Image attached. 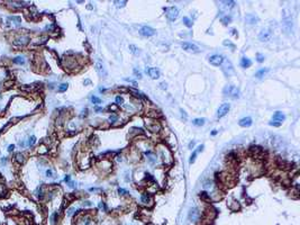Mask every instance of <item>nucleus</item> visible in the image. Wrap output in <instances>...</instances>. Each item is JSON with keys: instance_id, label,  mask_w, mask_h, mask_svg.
<instances>
[{"instance_id": "f257e3e1", "label": "nucleus", "mask_w": 300, "mask_h": 225, "mask_svg": "<svg viewBox=\"0 0 300 225\" xmlns=\"http://www.w3.org/2000/svg\"><path fill=\"white\" fill-rule=\"evenodd\" d=\"M224 95L226 96V97H229L232 99H237L240 98V89L235 87V86H226L225 88H224Z\"/></svg>"}, {"instance_id": "f03ea898", "label": "nucleus", "mask_w": 300, "mask_h": 225, "mask_svg": "<svg viewBox=\"0 0 300 225\" xmlns=\"http://www.w3.org/2000/svg\"><path fill=\"white\" fill-rule=\"evenodd\" d=\"M164 11H165L167 19L171 22H174L179 17V9L176 7H166V8H164Z\"/></svg>"}, {"instance_id": "7ed1b4c3", "label": "nucleus", "mask_w": 300, "mask_h": 225, "mask_svg": "<svg viewBox=\"0 0 300 225\" xmlns=\"http://www.w3.org/2000/svg\"><path fill=\"white\" fill-rule=\"evenodd\" d=\"M182 48L187 52H190V53H199L200 52V48H199L196 44H192V43H189V42H185L182 43Z\"/></svg>"}, {"instance_id": "20e7f679", "label": "nucleus", "mask_w": 300, "mask_h": 225, "mask_svg": "<svg viewBox=\"0 0 300 225\" xmlns=\"http://www.w3.org/2000/svg\"><path fill=\"white\" fill-rule=\"evenodd\" d=\"M146 127L148 128V131H151L152 133H157L161 130V124L155 119H152L151 122L146 123Z\"/></svg>"}, {"instance_id": "39448f33", "label": "nucleus", "mask_w": 300, "mask_h": 225, "mask_svg": "<svg viewBox=\"0 0 300 225\" xmlns=\"http://www.w3.org/2000/svg\"><path fill=\"white\" fill-rule=\"evenodd\" d=\"M229 108H231V105H229V104H227V103L220 105L219 108H218V110H217V117L222 118V117H224V116H226L227 113L229 112Z\"/></svg>"}, {"instance_id": "423d86ee", "label": "nucleus", "mask_w": 300, "mask_h": 225, "mask_svg": "<svg viewBox=\"0 0 300 225\" xmlns=\"http://www.w3.org/2000/svg\"><path fill=\"white\" fill-rule=\"evenodd\" d=\"M209 62H210V64H212V66H219L223 64L224 57L222 55H219V54H215V55H211L209 57Z\"/></svg>"}, {"instance_id": "0eeeda50", "label": "nucleus", "mask_w": 300, "mask_h": 225, "mask_svg": "<svg viewBox=\"0 0 300 225\" xmlns=\"http://www.w3.org/2000/svg\"><path fill=\"white\" fill-rule=\"evenodd\" d=\"M272 35L273 34L270 29H263V31L259 34V38H260V41H262V42H269V41L272 38Z\"/></svg>"}, {"instance_id": "6e6552de", "label": "nucleus", "mask_w": 300, "mask_h": 225, "mask_svg": "<svg viewBox=\"0 0 300 225\" xmlns=\"http://www.w3.org/2000/svg\"><path fill=\"white\" fill-rule=\"evenodd\" d=\"M139 34L142 36H145V37H150V36H153L155 34V31L150 26H143L139 29Z\"/></svg>"}, {"instance_id": "1a4fd4ad", "label": "nucleus", "mask_w": 300, "mask_h": 225, "mask_svg": "<svg viewBox=\"0 0 300 225\" xmlns=\"http://www.w3.org/2000/svg\"><path fill=\"white\" fill-rule=\"evenodd\" d=\"M141 202L143 203L144 205H146V206H147V205L148 206H152L153 198L148 192H144V194H142V196H141Z\"/></svg>"}, {"instance_id": "9d476101", "label": "nucleus", "mask_w": 300, "mask_h": 225, "mask_svg": "<svg viewBox=\"0 0 300 225\" xmlns=\"http://www.w3.org/2000/svg\"><path fill=\"white\" fill-rule=\"evenodd\" d=\"M146 73H147V75L154 80L159 79V78H160V75H161L160 70L156 69V68H146Z\"/></svg>"}, {"instance_id": "9b49d317", "label": "nucleus", "mask_w": 300, "mask_h": 225, "mask_svg": "<svg viewBox=\"0 0 300 225\" xmlns=\"http://www.w3.org/2000/svg\"><path fill=\"white\" fill-rule=\"evenodd\" d=\"M96 71L98 72V75L100 77H107V70L105 66L102 64V62L97 61L96 62Z\"/></svg>"}, {"instance_id": "f8f14e48", "label": "nucleus", "mask_w": 300, "mask_h": 225, "mask_svg": "<svg viewBox=\"0 0 300 225\" xmlns=\"http://www.w3.org/2000/svg\"><path fill=\"white\" fill-rule=\"evenodd\" d=\"M200 217V212L198 211V208H191L189 212V221L191 222H196V221H198V218Z\"/></svg>"}, {"instance_id": "ddd939ff", "label": "nucleus", "mask_w": 300, "mask_h": 225, "mask_svg": "<svg viewBox=\"0 0 300 225\" xmlns=\"http://www.w3.org/2000/svg\"><path fill=\"white\" fill-rule=\"evenodd\" d=\"M245 20H246V23L249 24V25H255V24L259 23V18L255 16V15H252V14H247L245 16Z\"/></svg>"}, {"instance_id": "4468645a", "label": "nucleus", "mask_w": 300, "mask_h": 225, "mask_svg": "<svg viewBox=\"0 0 300 225\" xmlns=\"http://www.w3.org/2000/svg\"><path fill=\"white\" fill-rule=\"evenodd\" d=\"M252 123L253 122H252V118L251 117H244L238 122V124H240V126H242V127H249L252 125Z\"/></svg>"}, {"instance_id": "2eb2a0df", "label": "nucleus", "mask_w": 300, "mask_h": 225, "mask_svg": "<svg viewBox=\"0 0 300 225\" xmlns=\"http://www.w3.org/2000/svg\"><path fill=\"white\" fill-rule=\"evenodd\" d=\"M286 119V116H284V114H282L281 112H275L274 113V115H273V121H275V122H279V123H282L283 121Z\"/></svg>"}, {"instance_id": "dca6fc26", "label": "nucleus", "mask_w": 300, "mask_h": 225, "mask_svg": "<svg viewBox=\"0 0 300 225\" xmlns=\"http://www.w3.org/2000/svg\"><path fill=\"white\" fill-rule=\"evenodd\" d=\"M233 71H234V69H233L232 63L227 61L226 63H225V66H224V72H225L227 75H231L232 73H233Z\"/></svg>"}, {"instance_id": "f3484780", "label": "nucleus", "mask_w": 300, "mask_h": 225, "mask_svg": "<svg viewBox=\"0 0 300 225\" xmlns=\"http://www.w3.org/2000/svg\"><path fill=\"white\" fill-rule=\"evenodd\" d=\"M240 66H242V68H244V69L249 68V66H252V61L244 56V57H242V60H240Z\"/></svg>"}, {"instance_id": "a211bd4d", "label": "nucleus", "mask_w": 300, "mask_h": 225, "mask_svg": "<svg viewBox=\"0 0 300 225\" xmlns=\"http://www.w3.org/2000/svg\"><path fill=\"white\" fill-rule=\"evenodd\" d=\"M199 196H200V198H201L202 200H205V202H207V203H209L210 200H211L210 195H209L207 191H201L200 194H199Z\"/></svg>"}, {"instance_id": "6ab92c4d", "label": "nucleus", "mask_w": 300, "mask_h": 225, "mask_svg": "<svg viewBox=\"0 0 300 225\" xmlns=\"http://www.w3.org/2000/svg\"><path fill=\"white\" fill-rule=\"evenodd\" d=\"M205 122H206L205 118H196L192 121V124L194 126H202V125H205Z\"/></svg>"}, {"instance_id": "aec40b11", "label": "nucleus", "mask_w": 300, "mask_h": 225, "mask_svg": "<svg viewBox=\"0 0 300 225\" xmlns=\"http://www.w3.org/2000/svg\"><path fill=\"white\" fill-rule=\"evenodd\" d=\"M130 51L132 52V53H133L134 55H138L139 53H141V52H139L138 47L135 46V45H133V44H130Z\"/></svg>"}, {"instance_id": "412c9836", "label": "nucleus", "mask_w": 300, "mask_h": 225, "mask_svg": "<svg viewBox=\"0 0 300 225\" xmlns=\"http://www.w3.org/2000/svg\"><path fill=\"white\" fill-rule=\"evenodd\" d=\"M268 71H269V69H261V70H259L256 73H255V77H256V78H262Z\"/></svg>"}, {"instance_id": "4be33fe9", "label": "nucleus", "mask_w": 300, "mask_h": 225, "mask_svg": "<svg viewBox=\"0 0 300 225\" xmlns=\"http://www.w3.org/2000/svg\"><path fill=\"white\" fill-rule=\"evenodd\" d=\"M114 4L116 5L117 8H123V7H125V5L127 4V1H126V0H121V1H117V0H116V1H114Z\"/></svg>"}, {"instance_id": "5701e85b", "label": "nucleus", "mask_w": 300, "mask_h": 225, "mask_svg": "<svg viewBox=\"0 0 300 225\" xmlns=\"http://www.w3.org/2000/svg\"><path fill=\"white\" fill-rule=\"evenodd\" d=\"M182 22L185 23V25L187 26V27H192V20L190 18H188V17H183V19H182Z\"/></svg>"}, {"instance_id": "b1692460", "label": "nucleus", "mask_w": 300, "mask_h": 225, "mask_svg": "<svg viewBox=\"0 0 300 225\" xmlns=\"http://www.w3.org/2000/svg\"><path fill=\"white\" fill-rule=\"evenodd\" d=\"M233 203H234V205H229V208H231L232 211H234V212L238 211V209H240V204H238V202H236V200H233Z\"/></svg>"}, {"instance_id": "393cba45", "label": "nucleus", "mask_w": 300, "mask_h": 225, "mask_svg": "<svg viewBox=\"0 0 300 225\" xmlns=\"http://www.w3.org/2000/svg\"><path fill=\"white\" fill-rule=\"evenodd\" d=\"M231 22H232V17L231 16H228V15H227V16H224L222 18V23L224 24V25H228Z\"/></svg>"}, {"instance_id": "a878e982", "label": "nucleus", "mask_w": 300, "mask_h": 225, "mask_svg": "<svg viewBox=\"0 0 300 225\" xmlns=\"http://www.w3.org/2000/svg\"><path fill=\"white\" fill-rule=\"evenodd\" d=\"M57 218H59V214H57V213H54V214L51 216V224L55 225L56 223H57Z\"/></svg>"}, {"instance_id": "bb28decb", "label": "nucleus", "mask_w": 300, "mask_h": 225, "mask_svg": "<svg viewBox=\"0 0 300 225\" xmlns=\"http://www.w3.org/2000/svg\"><path fill=\"white\" fill-rule=\"evenodd\" d=\"M223 4H225V8H228V9L233 8L234 5H235L234 1H223Z\"/></svg>"}, {"instance_id": "cd10ccee", "label": "nucleus", "mask_w": 300, "mask_h": 225, "mask_svg": "<svg viewBox=\"0 0 300 225\" xmlns=\"http://www.w3.org/2000/svg\"><path fill=\"white\" fill-rule=\"evenodd\" d=\"M115 101H116V105H118V106H121V105L124 104V99H123V97H120V96H117V97H116V99H115Z\"/></svg>"}, {"instance_id": "c85d7f7f", "label": "nucleus", "mask_w": 300, "mask_h": 225, "mask_svg": "<svg viewBox=\"0 0 300 225\" xmlns=\"http://www.w3.org/2000/svg\"><path fill=\"white\" fill-rule=\"evenodd\" d=\"M91 221L92 220H91V217H90V216H84V217H83V224L84 225H90L91 224Z\"/></svg>"}, {"instance_id": "c756f323", "label": "nucleus", "mask_w": 300, "mask_h": 225, "mask_svg": "<svg viewBox=\"0 0 300 225\" xmlns=\"http://www.w3.org/2000/svg\"><path fill=\"white\" fill-rule=\"evenodd\" d=\"M14 62L15 63H19V64H24V63H25V60H24V57H22V56H18V57L15 59Z\"/></svg>"}, {"instance_id": "7c9ffc66", "label": "nucleus", "mask_w": 300, "mask_h": 225, "mask_svg": "<svg viewBox=\"0 0 300 225\" xmlns=\"http://www.w3.org/2000/svg\"><path fill=\"white\" fill-rule=\"evenodd\" d=\"M66 89H68V83L60 84V87H59V91H60V92H63V91H65Z\"/></svg>"}, {"instance_id": "2f4dec72", "label": "nucleus", "mask_w": 300, "mask_h": 225, "mask_svg": "<svg viewBox=\"0 0 300 225\" xmlns=\"http://www.w3.org/2000/svg\"><path fill=\"white\" fill-rule=\"evenodd\" d=\"M197 154H198V152H197V151H194V153L191 154V156H190V160H189L190 163H194V160H196V156H197Z\"/></svg>"}, {"instance_id": "473e14b6", "label": "nucleus", "mask_w": 300, "mask_h": 225, "mask_svg": "<svg viewBox=\"0 0 300 225\" xmlns=\"http://www.w3.org/2000/svg\"><path fill=\"white\" fill-rule=\"evenodd\" d=\"M35 142H36V137H35V136H31V137H29V141H28V145L29 146L34 145Z\"/></svg>"}, {"instance_id": "72a5a7b5", "label": "nucleus", "mask_w": 300, "mask_h": 225, "mask_svg": "<svg viewBox=\"0 0 300 225\" xmlns=\"http://www.w3.org/2000/svg\"><path fill=\"white\" fill-rule=\"evenodd\" d=\"M91 101H92L93 104H100V103H101V99L98 98V97H95V96H92V97H91Z\"/></svg>"}, {"instance_id": "f704fd0d", "label": "nucleus", "mask_w": 300, "mask_h": 225, "mask_svg": "<svg viewBox=\"0 0 300 225\" xmlns=\"http://www.w3.org/2000/svg\"><path fill=\"white\" fill-rule=\"evenodd\" d=\"M256 57H258V62H260V63L264 61V55L263 54H261V53H258V54H256Z\"/></svg>"}, {"instance_id": "c9c22d12", "label": "nucleus", "mask_w": 300, "mask_h": 225, "mask_svg": "<svg viewBox=\"0 0 300 225\" xmlns=\"http://www.w3.org/2000/svg\"><path fill=\"white\" fill-rule=\"evenodd\" d=\"M224 45H225V46H229V47H232V48H235V45H234L233 43L229 42V41H227V39L226 41H224Z\"/></svg>"}, {"instance_id": "e433bc0d", "label": "nucleus", "mask_w": 300, "mask_h": 225, "mask_svg": "<svg viewBox=\"0 0 300 225\" xmlns=\"http://www.w3.org/2000/svg\"><path fill=\"white\" fill-rule=\"evenodd\" d=\"M134 75H136V78H138V79H142V72L138 71L137 69H134Z\"/></svg>"}, {"instance_id": "4c0bfd02", "label": "nucleus", "mask_w": 300, "mask_h": 225, "mask_svg": "<svg viewBox=\"0 0 300 225\" xmlns=\"http://www.w3.org/2000/svg\"><path fill=\"white\" fill-rule=\"evenodd\" d=\"M16 159H17V161H19L20 163H23L24 162V156H23V154H20V153L16 154Z\"/></svg>"}, {"instance_id": "58836bf2", "label": "nucleus", "mask_w": 300, "mask_h": 225, "mask_svg": "<svg viewBox=\"0 0 300 225\" xmlns=\"http://www.w3.org/2000/svg\"><path fill=\"white\" fill-rule=\"evenodd\" d=\"M118 194L121 195V196H125V195H127V194H128V191H127V190H125V189H123V188H119V189H118Z\"/></svg>"}, {"instance_id": "ea45409f", "label": "nucleus", "mask_w": 300, "mask_h": 225, "mask_svg": "<svg viewBox=\"0 0 300 225\" xmlns=\"http://www.w3.org/2000/svg\"><path fill=\"white\" fill-rule=\"evenodd\" d=\"M271 126H275V127H279V126H281V124L282 123H279V122H275V121H272V122H270L269 123Z\"/></svg>"}, {"instance_id": "a19ab883", "label": "nucleus", "mask_w": 300, "mask_h": 225, "mask_svg": "<svg viewBox=\"0 0 300 225\" xmlns=\"http://www.w3.org/2000/svg\"><path fill=\"white\" fill-rule=\"evenodd\" d=\"M117 119H118V116H117V115H111L110 117H109V122H110V123H115Z\"/></svg>"}, {"instance_id": "79ce46f5", "label": "nucleus", "mask_w": 300, "mask_h": 225, "mask_svg": "<svg viewBox=\"0 0 300 225\" xmlns=\"http://www.w3.org/2000/svg\"><path fill=\"white\" fill-rule=\"evenodd\" d=\"M46 176L47 177H53V171H52L51 169H48L46 171Z\"/></svg>"}, {"instance_id": "37998d69", "label": "nucleus", "mask_w": 300, "mask_h": 225, "mask_svg": "<svg viewBox=\"0 0 300 225\" xmlns=\"http://www.w3.org/2000/svg\"><path fill=\"white\" fill-rule=\"evenodd\" d=\"M125 80H126V81H128V82H130V83H133V84H134V86H137V83H136V81H134V80L127 79V78H125Z\"/></svg>"}, {"instance_id": "c03bdc74", "label": "nucleus", "mask_w": 300, "mask_h": 225, "mask_svg": "<svg viewBox=\"0 0 300 225\" xmlns=\"http://www.w3.org/2000/svg\"><path fill=\"white\" fill-rule=\"evenodd\" d=\"M99 207H100V208H103V209H105V211H106V209H107L106 205H105V204H103V203H100V204H99Z\"/></svg>"}, {"instance_id": "a18cd8bd", "label": "nucleus", "mask_w": 300, "mask_h": 225, "mask_svg": "<svg viewBox=\"0 0 300 225\" xmlns=\"http://www.w3.org/2000/svg\"><path fill=\"white\" fill-rule=\"evenodd\" d=\"M160 86H161L162 89H166V83H165V82H162V83L160 84Z\"/></svg>"}, {"instance_id": "49530a36", "label": "nucleus", "mask_w": 300, "mask_h": 225, "mask_svg": "<svg viewBox=\"0 0 300 225\" xmlns=\"http://www.w3.org/2000/svg\"><path fill=\"white\" fill-rule=\"evenodd\" d=\"M194 146V141H192V142H190V143H189V148H190V149H192Z\"/></svg>"}, {"instance_id": "de8ad7c7", "label": "nucleus", "mask_w": 300, "mask_h": 225, "mask_svg": "<svg viewBox=\"0 0 300 225\" xmlns=\"http://www.w3.org/2000/svg\"><path fill=\"white\" fill-rule=\"evenodd\" d=\"M90 191H100V189H97V188H90Z\"/></svg>"}, {"instance_id": "09e8293b", "label": "nucleus", "mask_w": 300, "mask_h": 225, "mask_svg": "<svg viewBox=\"0 0 300 225\" xmlns=\"http://www.w3.org/2000/svg\"><path fill=\"white\" fill-rule=\"evenodd\" d=\"M14 148H15V145H10L9 148H8V151H9V152H11V151L14 150Z\"/></svg>"}, {"instance_id": "8fccbe9b", "label": "nucleus", "mask_w": 300, "mask_h": 225, "mask_svg": "<svg viewBox=\"0 0 300 225\" xmlns=\"http://www.w3.org/2000/svg\"><path fill=\"white\" fill-rule=\"evenodd\" d=\"M95 110H96V112H101L102 108L101 107H96V108H95Z\"/></svg>"}, {"instance_id": "3c124183", "label": "nucleus", "mask_w": 300, "mask_h": 225, "mask_svg": "<svg viewBox=\"0 0 300 225\" xmlns=\"http://www.w3.org/2000/svg\"><path fill=\"white\" fill-rule=\"evenodd\" d=\"M84 205H86V206H91V203L90 202H84Z\"/></svg>"}, {"instance_id": "603ef678", "label": "nucleus", "mask_w": 300, "mask_h": 225, "mask_svg": "<svg viewBox=\"0 0 300 225\" xmlns=\"http://www.w3.org/2000/svg\"><path fill=\"white\" fill-rule=\"evenodd\" d=\"M89 83H91L90 80H86V81H84V84H89Z\"/></svg>"}, {"instance_id": "864d4df0", "label": "nucleus", "mask_w": 300, "mask_h": 225, "mask_svg": "<svg viewBox=\"0 0 300 225\" xmlns=\"http://www.w3.org/2000/svg\"><path fill=\"white\" fill-rule=\"evenodd\" d=\"M216 134H217V131H216V130L211 132V135H216Z\"/></svg>"}, {"instance_id": "5fc2aeb1", "label": "nucleus", "mask_w": 300, "mask_h": 225, "mask_svg": "<svg viewBox=\"0 0 300 225\" xmlns=\"http://www.w3.org/2000/svg\"><path fill=\"white\" fill-rule=\"evenodd\" d=\"M65 181H70V176H66V177H65Z\"/></svg>"}, {"instance_id": "6e6d98bb", "label": "nucleus", "mask_w": 300, "mask_h": 225, "mask_svg": "<svg viewBox=\"0 0 300 225\" xmlns=\"http://www.w3.org/2000/svg\"><path fill=\"white\" fill-rule=\"evenodd\" d=\"M232 33L234 34V35H237V33H236V31H235V29H232Z\"/></svg>"}]
</instances>
